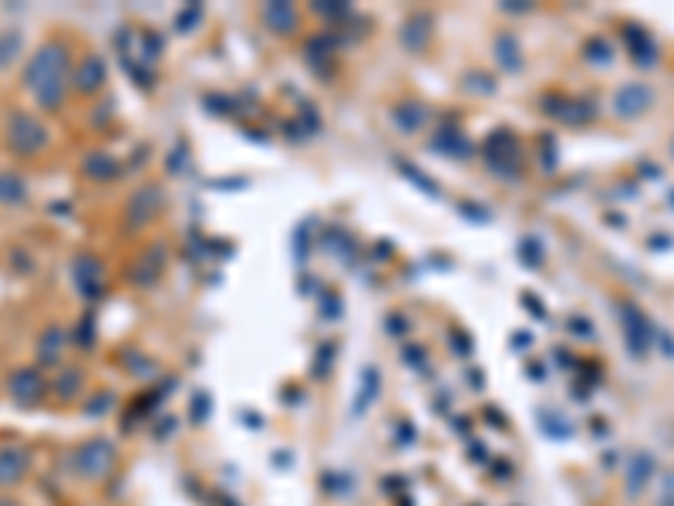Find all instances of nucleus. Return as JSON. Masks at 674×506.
<instances>
[{"label":"nucleus","mask_w":674,"mask_h":506,"mask_svg":"<svg viewBox=\"0 0 674 506\" xmlns=\"http://www.w3.org/2000/svg\"><path fill=\"white\" fill-rule=\"evenodd\" d=\"M71 48L65 38H48L24 65V88L41 112H58L68 98Z\"/></svg>","instance_id":"1"},{"label":"nucleus","mask_w":674,"mask_h":506,"mask_svg":"<svg viewBox=\"0 0 674 506\" xmlns=\"http://www.w3.org/2000/svg\"><path fill=\"white\" fill-rule=\"evenodd\" d=\"M48 125L34 119L31 112H11V119L4 125V146L21 159H31L38 152L48 149Z\"/></svg>","instance_id":"2"},{"label":"nucleus","mask_w":674,"mask_h":506,"mask_svg":"<svg viewBox=\"0 0 674 506\" xmlns=\"http://www.w3.org/2000/svg\"><path fill=\"white\" fill-rule=\"evenodd\" d=\"M115 463H118L115 442H108V439H102V436L85 439V442H81V446L75 449V453H71V469H75L81 480H88V483L105 480V476L115 469Z\"/></svg>","instance_id":"3"},{"label":"nucleus","mask_w":674,"mask_h":506,"mask_svg":"<svg viewBox=\"0 0 674 506\" xmlns=\"http://www.w3.org/2000/svg\"><path fill=\"white\" fill-rule=\"evenodd\" d=\"M7 392H11V399L21 405V409H34V405L44 399V392H48V378H44L41 368L24 365L7 378Z\"/></svg>","instance_id":"4"},{"label":"nucleus","mask_w":674,"mask_h":506,"mask_svg":"<svg viewBox=\"0 0 674 506\" xmlns=\"http://www.w3.org/2000/svg\"><path fill=\"white\" fill-rule=\"evenodd\" d=\"M621 324H624V341H627V351H631V358H644L654 341V328L651 321L644 318V311L631 301L621 304Z\"/></svg>","instance_id":"5"},{"label":"nucleus","mask_w":674,"mask_h":506,"mask_svg":"<svg viewBox=\"0 0 674 506\" xmlns=\"http://www.w3.org/2000/svg\"><path fill=\"white\" fill-rule=\"evenodd\" d=\"M71 280H75V287L81 291L85 301H98V297L105 294V267L98 257H91V253H78L75 260H71Z\"/></svg>","instance_id":"6"},{"label":"nucleus","mask_w":674,"mask_h":506,"mask_svg":"<svg viewBox=\"0 0 674 506\" xmlns=\"http://www.w3.org/2000/svg\"><path fill=\"white\" fill-rule=\"evenodd\" d=\"M654 105V88L644 85V81H631V85H621L614 95V115L621 122L641 119L644 112Z\"/></svg>","instance_id":"7"},{"label":"nucleus","mask_w":674,"mask_h":506,"mask_svg":"<svg viewBox=\"0 0 674 506\" xmlns=\"http://www.w3.org/2000/svg\"><path fill=\"white\" fill-rule=\"evenodd\" d=\"M486 159L496 173L516 176L519 173V142L509 132H493L486 142Z\"/></svg>","instance_id":"8"},{"label":"nucleus","mask_w":674,"mask_h":506,"mask_svg":"<svg viewBox=\"0 0 674 506\" xmlns=\"http://www.w3.org/2000/svg\"><path fill=\"white\" fill-rule=\"evenodd\" d=\"M159 206H162L159 186H142V189H135V193L129 196V203H125V220H129V230L145 227V223H149L152 216L159 213Z\"/></svg>","instance_id":"9"},{"label":"nucleus","mask_w":674,"mask_h":506,"mask_svg":"<svg viewBox=\"0 0 674 506\" xmlns=\"http://www.w3.org/2000/svg\"><path fill=\"white\" fill-rule=\"evenodd\" d=\"M31 473V453L24 446H0V490L21 486Z\"/></svg>","instance_id":"10"},{"label":"nucleus","mask_w":674,"mask_h":506,"mask_svg":"<svg viewBox=\"0 0 674 506\" xmlns=\"http://www.w3.org/2000/svg\"><path fill=\"white\" fill-rule=\"evenodd\" d=\"M105 81H108V68H105V58H98V54H88V58H81V65L75 68V75H71V85H75L78 95L102 92Z\"/></svg>","instance_id":"11"},{"label":"nucleus","mask_w":674,"mask_h":506,"mask_svg":"<svg viewBox=\"0 0 674 506\" xmlns=\"http://www.w3.org/2000/svg\"><path fill=\"white\" fill-rule=\"evenodd\" d=\"M624 41H627V48H631L634 65H641V68L658 65V41H654L644 27H634V24L624 27Z\"/></svg>","instance_id":"12"},{"label":"nucleus","mask_w":674,"mask_h":506,"mask_svg":"<svg viewBox=\"0 0 674 506\" xmlns=\"http://www.w3.org/2000/svg\"><path fill=\"white\" fill-rule=\"evenodd\" d=\"M651 476H654V456H651V453H637V456L631 459V466H627V480H624L627 493H631V496H641L644 490H648Z\"/></svg>","instance_id":"13"},{"label":"nucleus","mask_w":674,"mask_h":506,"mask_svg":"<svg viewBox=\"0 0 674 506\" xmlns=\"http://www.w3.org/2000/svg\"><path fill=\"white\" fill-rule=\"evenodd\" d=\"M378 392H381V372L375 365H368L361 372V385H358V395H354V415H364L375 405V399H378Z\"/></svg>","instance_id":"14"},{"label":"nucleus","mask_w":674,"mask_h":506,"mask_svg":"<svg viewBox=\"0 0 674 506\" xmlns=\"http://www.w3.org/2000/svg\"><path fill=\"white\" fill-rule=\"evenodd\" d=\"M162 264H166V250H162V243H156V247H152V260H149V250H145L139 257V264L132 267V284H139V287L152 284V280L159 277Z\"/></svg>","instance_id":"15"},{"label":"nucleus","mask_w":674,"mask_h":506,"mask_svg":"<svg viewBox=\"0 0 674 506\" xmlns=\"http://www.w3.org/2000/svg\"><path fill=\"white\" fill-rule=\"evenodd\" d=\"M27 203V183L14 169H0V206H24Z\"/></svg>","instance_id":"16"},{"label":"nucleus","mask_w":674,"mask_h":506,"mask_svg":"<svg viewBox=\"0 0 674 506\" xmlns=\"http://www.w3.org/2000/svg\"><path fill=\"white\" fill-rule=\"evenodd\" d=\"M61 351H65V331H61L58 324H51L38 341V361L41 365H58Z\"/></svg>","instance_id":"17"},{"label":"nucleus","mask_w":674,"mask_h":506,"mask_svg":"<svg viewBox=\"0 0 674 506\" xmlns=\"http://www.w3.org/2000/svg\"><path fill=\"white\" fill-rule=\"evenodd\" d=\"M263 21H267L277 34H294L300 17L290 4H267L263 7Z\"/></svg>","instance_id":"18"},{"label":"nucleus","mask_w":674,"mask_h":506,"mask_svg":"<svg viewBox=\"0 0 674 506\" xmlns=\"http://www.w3.org/2000/svg\"><path fill=\"white\" fill-rule=\"evenodd\" d=\"M24 51V31L17 27H0V71H7Z\"/></svg>","instance_id":"19"},{"label":"nucleus","mask_w":674,"mask_h":506,"mask_svg":"<svg viewBox=\"0 0 674 506\" xmlns=\"http://www.w3.org/2000/svg\"><path fill=\"white\" fill-rule=\"evenodd\" d=\"M391 119H395V125L398 129H405V132H418L425 125V105H418V102H402V105H395L391 108Z\"/></svg>","instance_id":"20"},{"label":"nucleus","mask_w":674,"mask_h":506,"mask_svg":"<svg viewBox=\"0 0 674 506\" xmlns=\"http://www.w3.org/2000/svg\"><path fill=\"white\" fill-rule=\"evenodd\" d=\"M496 61L506 71L523 68V48H519V41L513 38V34H499V38H496Z\"/></svg>","instance_id":"21"},{"label":"nucleus","mask_w":674,"mask_h":506,"mask_svg":"<svg viewBox=\"0 0 674 506\" xmlns=\"http://www.w3.org/2000/svg\"><path fill=\"white\" fill-rule=\"evenodd\" d=\"M428 27H432V17L428 14H418V17H412V21L405 24V31H402V41H405V48L408 51H422L425 44H428Z\"/></svg>","instance_id":"22"},{"label":"nucleus","mask_w":674,"mask_h":506,"mask_svg":"<svg viewBox=\"0 0 674 506\" xmlns=\"http://www.w3.org/2000/svg\"><path fill=\"white\" fill-rule=\"evenodd\" d=\"M118 173H122V162L105 156V152H91L85 159V176L91 179H115Z\"/></svg>","instance_id":"23"},{"label":"nucleus","mask_w":674,"mask_h":506,"mask_svg":"<svg viewBox=\"0 0 674 506\" xmlns=\"http://www.w3.org/2000/svg\"><path fill=\"white\" fill-rule=\"evenodd\" d=\"M435 152H445V156H469V152H472V142H469L459 129H445V132H439Z\"/></svg>","instance_id":"24"},{"label":"nucleus","mask_w":674,"mask_h":506,"mask_svg":"<svg viewBox=\"0 0 674 506\" xmlns=\"http://www.w3.org/2000/svg\"><path fill=\"white\" fill-rule=\"evenodd\" d=\"M81 382H85L81 368H68V372H61V378L54 382V395H58L61 402H71L81 392Z\"/></svg>","instance_id":"25"},{"label":"nucleus","mask_w":674,"mask_h":506,"mask_svg":"<svg viewBox=\"0 0 674 506\" xmlns=\"http://www.w3.org/2000/svg\"><path fill=\"white\" fill-rule=\"evenodd\" d=\"M584 54H587V61H594V65H610V58H614V48L607 44V38H590L584 44Z\"/></svg>","instance_id":"26"},{"label":"nucleus","mask_w":674,"mask_h":506,"mask_svg":"<svg viewBox=\"0 0 674 506\" xmlns=\"http://www.w3.org/2000/svg\"><path fill=\"white\" fill-rule=\"evenodd\" d=\"M540 426H543L546 432H550V436H553V432H557V439H567L570 432H573L570 422L563 419L560 412H553V415H550V409H543V412H540Z\"/></svg>","instance_id":"27"},{"label":"nucleus","mask_w":674,"mask_h":506,"mask_svg":"<svg viewBox=\"0 0 674 506\" xmlns=\"http://www.w3.org/2000/svg\"><path fill=\"white\" fill-rule=\"evenodd\" d=\"M658 506H674V469L661 476L658 483Z\"/></svg>","instance_id":"28"},{"label":"nucleus","mask_w":674,"mask_h":506,"mask_svg":"<svg viewBox=\"0 0 674 506\" xmlns=\"http://www.w3.org/2000/svg\"><path fill=\"white\" fill-rule=\"evenodd\" d=\"M199 17H203V7H199V4L186 7V11H182V14L176 17V27H179L182 34H189V31H193V24L199 21Z\"/></svg>","instance_id":"29"},{"label":"nucleus","mask_w":674,"mask_h":506,"mask_svg":"<svg viewBox=\"0 0 674 506\" xmlns=\"http://www.w3.org/2000/svg\"><path fill=\"white\" fill-rule=\"evenodd\" d=\"M398 166H402V173L412 179V183H422L428 189V196H439V183H435V179H428L425 173H412V169H408V162H398Z\"/></svg>","instance_id":"30"},{"label":"nucleus","mask_w":674,"mask_h":506,"mask_svg":"<svg viewBox=\"0 0 674 506\" xmlns=\"http://www.w3.org/2000/svg\"><path fill=\"white\" fill-rule=\"evenodd\" d=\"M112 402H115V395H112V392H98V399H91L85 412H88V415H105V412H108V405H112Z\"/></svg>","instance_id":"31"},{"label":"nucleus","mask_w":674,"mask_h":506,"mask_svg":"<svg viewBox=\"0 0 674 506\" xmlns=\"http://www.w3.org/2000/svg\"><path fill=\"white\" fill-rule=\"evenodd\" d=\"M503 11H509V14H523V11H530V7H523V4H519V0H506Z\"/></svg>","instance_id":"32"},{"label":"nucleus","mask_w":674,"mask_h":506,"mask_svg":"<svg viewBox=\"0 0 674 506\" xmlns=\"http://www.w3.org/2000/svg\"><path fill=\"white\" fill-rule=\"evenodd\" d=\"M0 506H17V503L11 500V496H0Z\"/></svg>","instance_id":"33"},{"label":"nucleus","mask_w":674,"mask_h":506,"mask_svg":"<svg viewBox=\"0 0 674 506\" xmlns=\"http://www.w3.org/2000/svg\"><path fill=\"white\" fill-rule=\"evenodd\" d=\"M671 149H674V146H671Z\"/></svg>","instance_id":"34"}]
</instances>
